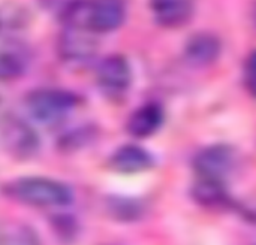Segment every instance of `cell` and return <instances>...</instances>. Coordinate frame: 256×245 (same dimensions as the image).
<instances>
[{"label": "cell", "mask_w": 256, "mask_h": 245, "mask_svg": "<svg viewBox=\"0 0 256 245\" xmlns=\"http://www.w3.org/2000/svg\"><path fill=\"white\" fill-rule=\"evenodd\" d=\"M4 193L16 202L38 208H60L74 201L68 186L42 177L15 180L4 187Z\"/></svg>", "instance_id": "cell-2"}, {"label": "cell", "mask_w": 256, "mask_h": 245, "mask_svg": "<svg viewBox=\"0 0 256 245\" xmlns=\"http://www.w3.org/2000/svg\"><path fill=\"white\" fill-rule=\"evenodd\" d=\"M244 85L248 91L256 97V51H254L244 64Z\"/></svg>", "instance_id": "cell-15"}, {"label": "cell", "mask_w": 256, "mask_h": 245, "mask_svg": "<svg viewBox=\"0 0 256 245\" xmlns=\"http://www.w3.org/2000/svg\"><path fill=\"white\" fill-rule=\"evenodd\" d=\"M96 79L104 93L111 97L120 96L132 82L130 66L123 55H110L100 61L96 72Z\"/></svg>", "instance_id": "cell-7"}, {"label": "cell", "mask_w": 256, "mask_h": 245, "mask_svg": "<svg viewBox=\"0 0 256 245\" xmlns=\"http://www.w3.org/2000/svg\"><path fill=\"white\" fill-rule=\"evenodd\" d=\"M164 109L158 103H147L132 112L126 123V130L134 138H148L164 124Z\"/></svg>", "instance_id": "cell-11"}, {"label": "cell", "mask_w": 256, "mask_h": 245, "mask_svg": "<svg viewBox=\"0 0 256 245\" xmlns=\"http://www.w3.org/2000/svg\"><path fill=\"white\" fill-rule=\"evenodd\" d=\"M110 168L118 174H140L148 171L154 165V159L148 151L138 145H123L117 148L110 157Z\"/></svg>", "instance_id": "cell-10"}, {"label": "cell", "mask_w": 256, "mask_h": 245, "mask_svg": "<svg viewBox=\"0 0 256 245\" xmlns=\"http://www.w3.org/2000/svg\"><path fill=\"white\" fill-rule=\"evenodd\" d=\"M237 165V154L236 150L230 145H212L204 150H201L194 162V171L198 177L202 178H212L225 181V178L232 174L234 168Z\"/></svg>", "instance_id": "cell-5"}, {"label": "cell", "mask_w": 256, "mask_h": 245, "mask_svg": "<svg viewBox=\"0 0 256 245\" xmlns=\"http://www.w3.org/2000/svg\"><path fill=\"white\" fill-rule=\"evenodd\" d=\"M96 33L84 28L64 27V31L58 37V55L63 61L80 64L87 63L98 52Z\"/></svg>", "instance_id": "cell-6"}, {"label": "cell", "mask_w": 256, "mask_h": 245, "mask_svg": "<svg viewBox=\"0 0 256 245\" xmlns=\"http://www.w3.org/2000/svg\"><path fill=\"white\" fill-rule=\"evenodd\" d=\"M252 15H254V21L256 22V4H255V7H254V13H252Z\"/></svg>", "instance_id": "cell-17"}, {"label": "cell", "mask_w": 256, "mask_h": 245, "mask_svg": "<svg viewBox=\"0 0 256 245\" xmlns=\"http://www.w3.org/2000/svg\"><path fill=\"white\" fill-rule=\"evenodd\" d=\"M222 45L216 34L201 31L189 37L184 46V57L189 64L196 67H206L213 64L220 55Z\"/></svg>", "instance_id": "cell-8"}, {"label": "cell", "mask_w": 256, "mask_h": 245, "mask_svg": "<svg viewBox=\"0 0 256 245\" xmlns=\"http://www.w3.org/2000/svg\"><path fill=\"white\" fill-rule=\"evenodd\" d=\"M2 244H36L38 243V237L34 235V232L27 228V226H21V225H9L4 226L2 231Z\"/></svg>", "instance_id": "cell-14"}, {"label": "cell", "mask_w": 256, "mask_h": 245, "mask_svg": "<svg viewBox=\"0 0 256 245\" xmlns=\"http://www.w3.org/2000/svg\"><path fill=\"white\" fill-rule=\"evenodd\" d=\"M74 0H38V3L46 9V10H54L57 13H60L66 6H69Z\"/></svg>", "instance_id": "cell-16"}, {"label": "cell", "mask_w": 256, "mask_h": 245, "mask_svg": "<svg viewBox=\"0 0 256 245\" xmlns=\"http://www.w3.org/2000/svg\"><path fill=\"white\" fill-rule=\"evenodd\" d=\"M76 103L75 94L58 88L34 90L26 99V106L32 118L46 127L63 124Z\"/></svg>", "instance_id": "cell-3"}, {"label": "cell", "mask_w": 256, "mask_h": 245, "mask_svg": "<svg viewBox=\"0 0 256 245\" xmlns=\"http://www.w3.org/2000/svg\"><path fill=\"white\" fill-rule=\"evenodd\" d=\"M2 139L4 150L18 160L32 159L40 147L36 130L14 114H4L2 118Z\"/></svg>", "instance_id": "cell-4"}, {"label": "cell", "mask_w": 256, "mask_h": 245, "mask_svg": "<svg viewBox=\"0 0 256 245\" xmlns=\"http://www.w3.org/2000/svg\"><path fill=\"white\" fill-rule=\"evenodd\" d=\"M194 199L207 208L222 207L228 202V193L225 190V181L198 177L192 187Z\"/></svg>", "instance_id": "cell-12"}, {"label": "cell", "mask_w": 256, "mask_h": 245, "mask_svg": "<svg viewBox=\"0 0 256 245\" xmlns=\"http://www.w3.org/2000/svg\"><path fill=\"white\" fill-rule=\"evenodd\" d=\"M126 16L124 0H74L58 18L64 27L108 33L118 28Z\"/></svg>", "instance_id": "cell-1"}, {"label": "cell", "mask_w": 256, "mask_h": 245, "mask_svg": "<svg viewBox=\"0 0 256 245\" xmlns=\"http://www.w3.org/2000/svg\"><path fill=\"white\" fill-rule=\"evenodd\" d=\"M195 0H150V9L158 24L166 28L184 25L194 15Z\"/></svg>", "instance_id": "cell-9"}, {"label": "cell", "mask_w": 256, "mask_h": 245, "mask_svg": "<svg viewBox=\"0 0 256 245\" xmlns=\"http://www.w3.org/2000/svg\"><path fill=\"white\" fill-rule=\"evenodd\" d=\"M26 54L22 48L16 45H10L9 48H3L0 58V75L3 81L16 79L26 70Z\"/></svg>", "instance_id": "cell-13"}]
</instances>
